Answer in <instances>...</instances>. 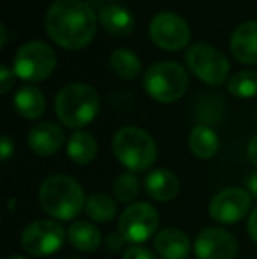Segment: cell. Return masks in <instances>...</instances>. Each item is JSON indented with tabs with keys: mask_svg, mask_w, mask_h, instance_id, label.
Wrapping results in <instances>:
<instances>
[{
	"mask_svg": "<svg viewBox=\"0 0 257 259\" xmlns=\"http://www.w3.org/2000/svg\"><path fill=\"white\" fill-rule=\"evenodd\" d=\"M46 32L62 48L81 50L95 37V11L85 0H55L46 13Z\"/></svg>",
	"mask_w": 257,
	"mask_h": 259,
	"instance_id": "1",
	"label": "cell"
},
{
	"mask_svg": "<svg viewBox=\"0 0 257 259\" xmlns=\"http://www.w3.org/2000/svg\"><path fill=\"white\" fill-rule=\"evenodd\" d=\"M39 205L55 221H72L86 206L85 191L69 175L57 173L48 177L39 187Z\"/></svg>",
	"mask_w": 257,
	"mask_h": 259,
	"instance_id": "2",
	"label": "cell"
},
{
	"mask_svg": "<svg viewBox=\"0 0 257 259\" xmlns=\"http://www.w3.org/2000/svg\"><path fill=\"white\" fill-rule=\"evenodd\" d=\"M100 108L99 94L86 83H69L55 97V113L65 127L81 129L93 122Z\"/></svg>",
	"mask_w": 257,
	"mask_h": 259,
	"instance_id": "3",
	"label": "cell"
},
{
	"mask_svg": "<svg viewBox=\"0 0 257 259\" xmlns=\"http://www.w3.org/2000/svg\"><path fill=\"white\" fill-rule=\"evenodd\" d=\"M111 148L118 162L132 173L148 171L157 160L155 140L141 127L127 125L118 129L111 141Z\"/></svg>",
	"mask_w": 257,
	"mask_h": 259,
	"instance_id": "4",
	"label": "cell"
},
{
	"mask_svg": "<svg viewBox=\"0 0 257 259\" xmlns=\"http://www.w3.org/2000/svg\"><path fill=\"white\" fill-rule=\"evenodd\" d=\"M143 87L157 103H175L187 92L189 76L185 67L178 62H157L144 71Z\"/></svg>",
	"mask_w": 257,
	"mask_h": 259,
	"instance_id": "5",
	"label": "cell"
},
{
	"mask_svg": "<svg viewBox=\"0 0 257 259\" xmlns=\"http://www.w3.org/2000/svg\"><path fill=\"white\" fill-rule=\"evenodd\" d=\"M57 67V55L42 41L25 42L13 58V71L25 81H42Z\"/></svg>",
	"mask_w": 257,
	"mask_h": 259,
	"instance_id": "6",
	"label": "cell"
},
{
	"mask_svg": "<svg viewBox=\"0 0 257 259\" xmlns=\"http://www.w3.org/2000/svg\"><path fill=\"white\" fill-rule=\"evenodd\" d=\"M187 67L208 85L219 87L227 79L229 60L219 48L208 42H195L185 53Z\"/></svg>",
	"mask_w": 257,
	"mask_h": 259,
	"instance_id": "7",
	"label": "cell"
},
{
	"mask_svg": "<svg viewBox=\"0 0 257 259\" xmlns=\"http://www.w3.org/2000/svg\"><path fill=\"white\" fill-rule=\"evenodd\" d=\"M65 228L52 219L34 221L21 233V247L27 254L35 257H46L62 249L65 242Z\"/></svg>",
	"mask_w": 257,
	"mask_h": 259,
	"instance_id": "8",
	"label": "cell"
},
{
	"mask_svg": "<svg viewBox=\"0 0 257 259\" xmlns=\"http://www.w3.org/2000/svg\"><path fill=\"white\" fill-rule=\"evenodd\" d=\"M159 228V211L150 203H132L118 219V231L127 243L139 245L155 235Z\"/></svg>",
	"mask_w": 257,
	"mask_h": 259,
	"instance_id": "9",
	"label": "cell"
},
{
	"mask_svg": "<svg viewBox=\"0 0 257 259\" xmlns=\"http://www.w3.org/2000/svg\"><path fill=\"white\" fill-rule=\"evenodd\" d=\"M150 39L159 48L180 52L190 41V27L180 14L162 11L150 21Z\"/></svg>",
	"mask_w": 257,
	"mask_h": 259,
	"instance_id": "10",
	"label": "cell"
},
{
	"mask_svg": "<svg viewBox=\"0 0 257 259\" xmlns=\"http://www.w3.org/2000/svg\"><path fill=\"white\" fill-rule=\"evenodd\" d=\"M252 208V196L240 187H227L220 191L208 205V213L219 224H236Z\"/></svg>",
	"mask_w": 257,
	"mask_h": 259,
	"instance_id": "11",
	"label": "cell"
},
{
	"mask_svg": "<svg viewBox=\"0 0 257 259\" xmlns=\"http://www.w3.org/2000/svg\"><path fill=\"white\" fill-rule=\"evenodd\" d=\"M194 254L197 259H234L238 254V242L227 229L204 228L195 236Z\"/></svg>",
	"mask_w": 257,
	"mask_h": 259,
	"instance_id": "12",
	"label": "cell"
},
{
	"mask_svg": "<svg viewBox=\"0 0 257 259\" xmlns=\"http://www.w3.org/2000/svg\"><path fill=\"white\" fill-rule=\"evenodd\" d=\"M65 141L64 129L53 122H42L37 123L30 129L27 136V143L30 150L37 155L49 157L62 148Z\"/></svg>",
	"mask_w": 257,
	"mask_h": 259,
	"instance_id": "13",
	"label": "cell"
},
{
	"mask_svg": "<svg viewBox=\"0 0 257 259\" xmlns=\"http://www.w3.org/2000/svg\"><path fill=\"white\" fill-rule=\"evenodd\" d=\"M155 252L161 259H187L190 252V240L182 229L166 228L155 235Z\"/></svg>",
	"mask_w": 257,
	"mask_h": 259,
	"instance_id": "14",
	"label": "cell"
},
{
	"mask_svg": "<svg viewBox=\"0 0 257 259\" xmlns=\"http://www.w3.org/2000/svg\"><path fill=\"white\" fill-rule=\"evenodd\" d=\"M144 191L155 201L168 203L178 194L180 180L173 171L157 167V169H151L144 178Z\"/></svg>",
	"mask_w": 257,
	"mask_h": 259,
	"instance_id": "15",
	"label": "cell"
},
{
	"mask_svg": "<svg viewBox=\"0 0 257 259\" xmlns=\"http://www.w3.org/2000/svg\"><path fill=\"white\" fill-rule=\"evenodd\" d=\"M231 52L241 64H257V21H245L233 32Z\"/></svg>",
	"mask_w": 257,
	"mask_h": 259,
	"instance_id": "16",
	"label": "cell"
},
{
	"mask_svg": "<svg viewBox=\"0 0 257 259\" xmlns=\"http://www.w3.org/2000/svg\"><path fill=\"white\" fill-rule=\"evenodd\" d=\"M99 21L104 30L110 32L111 35H117V37L129 35L134 30V25H136L132 13L127 7L118 6V4L104 6L99 11Z\"/></svg>",
	"mask_w": 257,
	"mask_h": 259,
	"instance_id": "17",
	"label": "cell"
},
{
	"mask_svg": "<svg viewBox=\"0 0 257 259\" xmlns=\"http://www.w3.org/2000/svg\"><path fill=\"white\" fill-rule=\"evenodd\" d=\"M13 104L16 108V111L27 120L39 118L46 111L44 96H42V92L37 87H32V85L20 87L13 97Z\"/></svg>",
	"mask_w": 257,
	"mask_h": 259,
	"instance_id": "18",
	"label": "cell"
},
{
	"mask_svg": "<svg viewBox=\"0 0 257 259\" xmlns=\"http://www.w3.org/2000/svg\"><path fill=\"white\" fill-rule=\"evenodd\" d=\"M69 243L79 252H93L100 247L102 236L100 231L93 224L85 221H76L67 229Z\"/></svg>",
	"mask_w": 257,
	"mask_h": 259,
	"instance_id": "19",
	"label": "cell"
},
{
	"mask_svg": "<svg viewBox=\"0 0 257 259\" xmlns=\"http://www.w3.org/2000/svg\"><path fill=\"white\" fill-rule=\"evenodd\" d=\"M99 152V145H97L95 138L86 131H76L71 134L67 141V155L78 166H85L90 164L97 157Z\"/></svg>",
	"mask_w": 257,
	"mask_h": 259,
	"instance_id": "20",
	"label": "cell"
},
{
	"mask_svg": "<svg viewBox=\"0 0 257 259\" xmlns=\"http://www.w3.org/2000/svg\"><path fill=\"white\" fill-rule=\"evenodd\" d=\"M189 147L197 159H204V160L212 159V157L219 152V147H220L219 134L208 125H195L194 129L190 131Z\"/></svg>",
	"mask_w": 257,
	"mask_h": 259,
	"instance_id": "21",
	"label": "cell"
},
{
	"mask_svg": "<svg viewBox=\"0 0 257 259\" xmlns=\"http://www.w3.org/2000/svg\"><path fill=\"white\" fill-rule=\"evenodd\" d=\"M110 69L122 79H136L141 72V60L132 50H115L110 55Z\"/></svg>",
	"mask_w": 257,
	"mask_h": 259,
	"instance_id": "22",
	"label": "cell"
},
{
	"mask_svg": "<svg viewBox=\"0 0 257 259\" xmlns=\"http://www.w3.org/2000/svg\"><path fill=\"white\" fill-rule=\"evenodd\" d=\"M85 211L93 222L106 224L117 217V201L104 192H95L86 199Z\"/></svg>",
	"mask_w": 257,
	"mask_h": 259,
	"instance_id": "23",
	"label": "cell"
},
{
	"mask_svg": "<svg viewBox=\"0 0 257 259\" xmlns=\"http://www.w3.org/2000/svg\"><path fill=\"white\" fill-rule=\"evenodd\" d=\"M227 90L231 96L238 99H252L257 97V71L255 69H243L236 72L227 81Z\"/></svg>",
	"mask_w": 257,
	"mask_h": 259,
	"instance_id": "24",
	"label": "cell"
},
{
	"mask_svg": "<svg viewBox=\"0 0 257 259\" xmlns=\"http://www.w3.org/2000/svg\"><path fill=\"white\" fill-rule=\"evenodd\" d=\"M139 178L129 171V173H122L117 180L113 182V196L117 201L120 203H129L132 205V201L139 194Z\"/></svg>",
	"mask_w": 257,
	"mask_h": 259,
	"instance_id": "25",
	"label": "cell"
},
{
	"mask_svg": "<svg viewBox=\"0 0 257 259\" xmlns=\"http://www.w3.org/2000/svg\"><path fill=\"white\" fill-rule=\"evenodd\" d=\"M122 259H157L151 250L144 249L141 245H130L127 250L124 252Z\"/></svg>",
	"mask_w": 257,
	"mask_h": 259,
	"instance_id": "26",
	"label": "cell"
},
{
	"mask_svg": "<svg viewBox=\"0 0 257 259\" xmlns=\"http://www.w3.org/2000/svg\"><path fill=\"white\" fill-rule=\"evenodd\" d=\"M14 71H11L7 65H0V92L7 94L11 87L14 85Z\"/></svg>",
	"mask_w": 257,
	"mask_h": 259,
	"instance_id": "27",
	"label": "cell"
},
{
	"mask_svg": "<svg viewBox=\"0 0 257 259\" xmlns=\"http://www.w3.org/2000/svg\"><path fill=\"white\" fill-rule=\"evenodd\" d=\"M125 243H127V242H125V238L120 235V231L110 233V235L106 236V249L110 250V252H118V250H120Z\"/></svg>",
	"mask_w": 257,
	"mask_h": 259,
	"instance_id": "28",
	"label": "cell"
},
{
	"mask_svg": "<svg viewBox=\"0 0 257 259\" xmlns=\"http://www.w3.org/2000/svg\"><path fill=\"white\" fill-rule=\"evenodd\" d=\"M14 152V143L7 134H4L2 140H0V157H2V162H7L9 157Z\"/></svg>",
	"mask_w": 257,
	"mask_h": 259,
	"instance_id": "29",
	"label": "cell"
},
{
	"mask_svg": "<svg viewBox=\"0 0 257 259\" xmlns=\"http://www.w3.org/2000/svg\"><path fill=\"white\" fill-rule=\"evenodd\" d=\"M247 229H248V235H250V238L257 243V206L250 211V215H248Z\"/></svg>",
	"mask_w": 257,
	"mask_h": 259,
	"instance_id": "30",
	"label": "cell"
},
{
	"mask_svg": "<svg viewBox=\"0 0 257 259\" xmlns=\"http://www.w3.org/2000/svg\"><path fill=\"white\" fill-rule=\"evenodd\" d=\"M247 191L250 192V196H254L257 199V171L247 177Z\"/></svg>",
	"mask_w": 257,
	"mask_h": 259,
	"instance_id": "31",
	"label": "cell"
},
{
	"mask_svg": "<svg viewBox=\"0 0 257 259\" xmlns=\"http://www.w3.org/2000/svg\"><path fill=\"white\" fill-rule=\"evenodd\" d=\"M247 154H248V159L252 160V164L257 166V134L248 141V148H247Z\"/></svg>",
	"mask_w": 257,
	"mask_h": 259,
	"instance_id": "32",
	"label": "cell"
},
{
	"mask_svg": "<svg viewBox=\"0 0 257 259\" xmlns=\"http://www.w3.org/2000/svg\"><path fill=\"white\" fill-rule=\"evenodd\" d=\"M0 32H2V37H0V48L6 45V39H7V30H6V25H0Z\"/></svg>",
	"mask_w": 257,
	"mask_h": 259,
	"instance_id": "33",
	"label": "cell"
},
{
	"mask_svg": "<svg viewBox=\"0 0 257 259\" xmlns=\"http://www.w3.org/2000/svg\"><path fill=\"white\" fill-rule=\"evenodd\" d=\"M6 259H28V257L20 256V254H14V256H9V257H6Z\"/></svg>",
	"mask_w": 257,
	"mask_h": 259,
	"instance_id": "34",
	"label": "cell"
}]
</instances>
